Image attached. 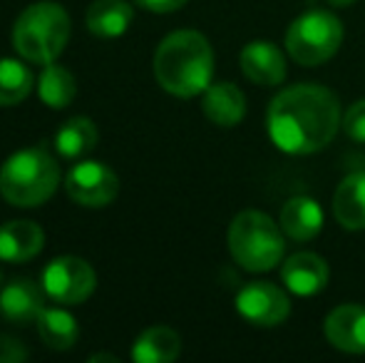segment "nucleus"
Wrapping results in <instances>:
<instances>
[{
	"label": "nucleus",
	"instance_id": "nucleus-9",
	"mask_svg": "<svg viewBox=\"0 0 365 363\" xmlns=\"http://www.w3.org/2000/svg\"><path fill=\"white\" fill-rule=\"evenodd\" d=\"M236 311L254 326H279L289 319L291 301L276 284L269 281H251L236 294Z\"/></svg>",
	"mask_w": 365,
	"mask_h": 363
},
{
	"label": "nucleus",
	"instance_id": "nucleus-5",
	"mask_svg": "<svg viewBox=\"0 0 365 363\" xmlns=\"http://www.w3.org/2000/svg\"><path fill=\"white\" fill-rule=\"evenodd\" d=\"M284 229L256 209L236 214L229 227V252L246 272H271L284 259Z\"/></svg>",
	"mask_w": 365,
	"mask_h": 363
},
{
	"label": "nucleus",
	"instance_id": "nucleus-19",
	"mask_svg": "<svg viewBox=\"0 0 365 363\" xmlns=\"http://www.w3.org/2000/svg\"><path fill=\"white\" fill-rule=\"evenodd\" d=\"M130 3L125 0H95L87 10V30L97 38H120L132 23Z\"/></svg>",
	"mask_w": 365,
	"mask_h": 363
},
{
	"label": "nucleus",
	"instance_id": "nucleus-25",
	"mask_svg": "<svg viewBox=\"0 0 365 363\" xmlns=\"http://www.w3.org/2000/svg\"><path fill=\"white\" fill-rule=\"evenodd\" d=\"M28 359V349L13 336L0 334V363H23Z\"/></svg>",
	"mask_w": 365,
	"mask_h": 363
},
{
	"label": "nucleus",
	"instance_id": "nucleus-3",
	"mask_svg": "<svg viewBox=\"0 0 365 363\" xmlns=\"http://www.w3.org/2000/svg\"><path fill=\"white\" fill-rule=\"evenodd\" d=\"M60 184V167L48 145L25 147L0 167V194L15 207H40L55 194Z\"/></svg>",
	"mask_w": 365,
	"mask_h": 363
},
{
	"label": "nucleus",
	"instance_id": "nucleus-6",
	"mask_svg": "<svg viewBox=\"0 0 365 363\" xmlns=\"http://www.w3.org/2000/svg\"><path fill=\"white\" fill-rule=\"evenodd\" d=\"M343 43V25L333 13L308 10L298 15L286 33V50L298 65L316 68L331 60Z\"/></svg>",
	"mask_w": 365,
	"mask_h": 363
},
{
	"label": "nucleus",
	"instance_id": "nucleus-20",
	"mask_svg": "<svg viewBox=\"0 0 365 363\" xmlns=\"http://www.w3.org/2000/svg\"><path fill=\"white\" fill-rule=\"evenodd\" d=\"M38 334L48 349L68 351L75 346L77 336H80V329H77V321L70 311L48 309V306H45V311L38 319Z\"/></svg>",
	"mask_w": 365,
	"mask_h": 363
},
{
	"label": "nucleus",
	"instance_id": "nucleus-8",
	"mask_svg": "<svg viewBox=\"0 0 365 363\" xmlns=\"http://www.w3.org/2000/svg\"><path fill=\"white\" fill-rule=\"evenodd\" d=\"M65 189H68L70 199L77 202L80 207L100 209L107 207L120 192V180L117 175L105 165V162H80L68 172L65 180Z\"/></svg>",
	"mask_w": 365,
	"mask_h": 363
},
{
	"label": "nucleus",
	"instance_id": "nucleus-13",
	"mask_svg": "<svg viewBox=\"0 0 365 363\" xmlns=\"http://www.w3.org/2000/svg\"><path fill=\"white\" fill-rule=\"evenodd\" d=\"M281 279L296 296H316L328 284V264L311 252L293 254L284 262Z\"/></svg>",
	"mask_w": 365,
	"mask_h": 363
},
{
	"label": "nucleus",
	"instance_id": "nucleus-15",
	"mask_svg": "<svg viewBox=\"0 0 365 363\" xmlns=\"http://www.w3.org/2000/svg\"><path fill=\"white\" fill-rule=\"evenodd\" d=\"M202 110L219 127H236L246 115V97L234 83H217L204 90Z\"/></svg>",
	"mask_w": 365,
	"mask_h": 363
},
{
	"label": "nucleus",
	"instance_id": "nucleus-17",
	"mask_svg": "<svg viewBox=\"0 0 365 363\" xmlns=\"http://www.w3.org/2000/svg\"><path fill=\"white\" fill-rule=\"evenodd\" d=\"M333 212L341 227L351 232L365 229V172H353L338 184Z\"/></svg>",
	"mask_w": 365,
	"mask_h": 363
},
{
	"label": "nucleus",
	"instance_id": "nucleus-10",
	"mask_svg": "<svg viewBox=\"0 0 365 363\" xmlns=\"http://www.w3.org/2000/svg\"><path fill=\"white\" fill-rule=\"evenodd\" d=\"M45 289L33 279H13L0 289V314L10 324L28 326L38 324L40 314L45 311Z\"/></svg>",
	"mask_w": 365,
	"mask_h": 363
},
{
	"label": "nucleus",
	"instance_id": "nucleus-23",
	"mask_svg": "<svg viewBox=\"0 0 365 363\" xmlns=\"http://www.w3.org/2000/svg\"><path fill=\"white\" fill-rule=\"evenodd\" d=\"M33 90V73L25 63L13 58H0V107H13L23 102Z\"/></svg>",
	"mask_w": 365,
	"mask_h": 363
},
{
	"label": "nucleus",
	"instance_id": "nucleus-2",
	"mask_svg": "<svg viewBox=\"0 0 365 363\" xmlns=\"http://www.w3.org/2000/svg\"><path fill=\"white\" fill-rule=\"evenodd\" d=\"M214 50L197 30H177L154 53V78L169 95L197 97L212 85Z\"/></svg>",
	"mask_w": 365,
	"mask_h": 363
},
{
	"label": "nucleus",
	"instance_id": "nucleus-24",
	"mask_svg": "<svg viewBox=\"0 0 365 363\" xmlns=\"http://www.w3.org/2000/svg\"><path fill=\"white\" fill-rule=\"evenodd\" d=\"M343 132L353 142H365V100L353 102L343 115Z\"/></svg>",
	"mask_w": 365,
	"mask_h": 363
},
{
	"label": "nucleus",
	"instance_id": "nucleus-21",
	"mask_svg": "<svg viewBox=\"0 0 365 363\" xmlns=\"http://www.w3.org/2000/svg\"><path fill=\"white\" fill-rule=\"evenodd\" d=\"M97 127L87 117H73V120L63 122L58 132H55V150L68 160L87 155L90 150H95L97 145Z\"/></svg>",
	"mask_w": 365,
	"mask_h": 363
},
{
	"label": "nucleus",
	"instance_id": "nucleus-22",
	"mask_svg": "<svg viewBox=\"0 0 365 363\" xmlns=\"http://www.w3.org/2000/svg\"><path fill=\"white\" fill-rule=\"evenodd\" d=\"M38 95L53 110L68 107L77 95V83L73 73L68 68H63V65L48 63L38 78Z\"/></svg>",
	"mask_w": 365,
	"mask_h": 363
},
{
	"label": "nucleus",
	"instance_id": "nucleus-4",
	"mask_svg": "<svg viewBox=\"0 0 365 363\" xmlns=\"http://www.w3.org/2000/svg\"><path fill=\"white\" fill-rule=\"evenodd\" d=\"M70 40V18L55 3H35L13 25V48L28 63L48 65L60 58Z\"/></svg>",
	"mask_w": 365,
	"mask_h": 363
},
{
	"label": "nucleus",
	"instance_id": "nucleus-1",
	"mask_svg": "<svg viewBox=\"0 0 365 363\" xmlns=\"http://www.w3.org/2000/svg\"><path fill=\"white\" fill-rule=\"evenodd\" d=\"M269 137L286 155L321 152L338 135L341 105L321 85H293L274 97L269 107Z\"/></svg>",
	"mask_w": 365,
	"mask_h": 363
},
{
	"label": "nucleus",
	"instance_id": "nucleus-12",
	"mask_svg": "<svg viewBox=\"0 0 365 363\" xmlns=\"http://www.w3.org/2000/svg\"><path fill=\"white\" fill-rule=\"evenodd\" d=\"M323 331L333 349L346 354H365V306L343 304L333 309Z\"/></svg>",
	"mask_w": 365,
	"mask_h": 363
},
{
	"label": "nucleus",
	"instance_id": "nucleus-26",
	"mask_svg": "<svg viewBox=\"0 0 365 363\" xmlns=\"http://www.w3.org/2000/svg\"><path fill=\"white\" fill-rule=\"evenodd\" d=\"M140 8L152 10V13H174L182 8L187 0H135Z\"/></svg>",
	"mask_w": 365,
	"mask_h": 363
},
{
	"label": "nucleus",
	"instance_id": "nucleus-7",
	"mask_svg": "<svg viewBox=\"0 0 365 363\" xmlns=\"http://www.w3.org/2000/svg\"><path fill=\"white\" fill-rule=\"evenodd\" d=\"M43 289L48 299L65 306L82 304L92 296L97 286V274L85 259L80 257H60L45 267L43 272Z\"/></svg>",
	"mask_w": 365,
	"mask_h": 363
},
{
	"label": "nucleus",
	"instance_id": "nucleus-27",
	"mask_svg": "<svg viewBox=\"0 0 365 363\" xmlns=\"http://www.w3.org/2000/svg\"><path fill=\"white\" fill-rule=\"evenodd\" d=\"M90 361L95 363V361H110V363H117V356H107V354H95V356H90Z\"/></svg>",
	"mask_w": 365,
	"mask_h": 363
},
{
	"label": "nucleus",
	"instance_id": "nucleus-16",
	"mask_svg": "<svg viewBox=\"0 0 365 363\" xmlns=\"http://www.w3.org/2000/svg\"><path fill=\"white\" fill-rule=\"evenodd\" d=\"M279 224L293 242H308L323 229V209L311 197H291L281 209Z\"/></svg>",
	"mask_w": 365,
	"mask_h": 363
},
{
	"label": "nucleus",
	"instance_id": "nucleus-28",
	"mask_svg": "<svg viewBox=\"0 0 365 363\" xmlns=\"http://www.w3.org/2000/svg\"><path fill=\"white\" fill-rule=\"evenodd\" d=\"M331 5H336V8H348V5H353L356 0H328Z\"/></svg>",
	"mask_w": 365,
	"mask_h": 363
},
{
	"label": "nucleus",
	"instance_id": "nucleus-29",
	"mask_svg": "<svg viewBox=\"0 0 365 363\" xmlns=\"http://www.w3.org/2000/svg\"><path fill=\"white\" fill-rule=\"evenodd\" d=\"M0 289H3V272H0Z\"/></svg>",
	"mask_w": 365,
	"mask_h": 363
},
{
	"label": "nucleus",
	"instance_id": "nucleus-14",
	"mask_svg": "<svg viewBox=\"0 0 365 363\" xmlns=\"http://www.w3.org/2000/svg\"><path fill=\"white\" fill-rule=\"evenodd\" d=\"M45 247V232L35 222H5L0 227V262L23 264Z\"/></svg>",
	"mask_w": 365,
	"mask_h": 363
},
{
	"label": "nucleus",
	"instance_id": "nucleus-18",
	"mask_svg": "<svg viewBox=\"0 0 365 363\" xmlns=\"http://www.w3.org/2000/svg\"><path fill=\"white\" fill-rule=\"evenodd\" d=\"M182 351V339L169 326H152L137 336L132 346V361L137 363H172Z\"/></svg>",
	"mask_w": 365,
	"mask_h": 363
},
{
	"label": "nucleus",
	"instance_id": "nucleus-11",
	"mask_svg": "<svg viewBox=\"0 0 365 363\" xmlns=\"http://www.w3.org/2000/svg\"><path fill=\"white\" fill-rule=\"evenodd\" d=\"M241 73L251 80L254 85H264V88H274L281 85L286 78V60L279 45L269 43V40H254V43L244 45L239 55Z\"/></svg>",
	"mask_w": 365,
	"mask_h": 363
}]
</instances>
